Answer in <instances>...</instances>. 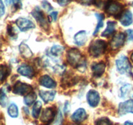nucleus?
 I'll return each instance as SVG.
<instances>
[{
  "label": "nucleus",
  "instance_id": "c85d7f7f",
  "mask_svg": "<svg viewBox=\"0 0 133 125\" xmlns=\"http://www.w3.org/2000/svg\"><path fill=\"white\" fill-rule=\"evenodd\" d=\"M108 1L109 0H95L94 4H95L97 7L99 8H105Z\"/></svg>",
  "mask_w": 133,
  "mask_h": 125
},
{
  "label": "nucleus",
  "instance_id": "bb28decb",
  "mask_svg": "<svg viewBox=\"0 0 133 125\" xmlns=\"http://www.w3.org/2000/svg\"><path fill=\"white\" fill-rule=\"evenodd\" d=\"M7 102H8V100H7V95L2 89H0V105L3 107H5Z\"/></svg>",
  "mask_w": 133,
  "mask_h": 125
},
{
  "label": "nucleus",
  "instance_id": "aec40b11",
  "mask_svg": "<svg viewBox=\"0 0 133 125\" xmlns=\"http://www.w3.org/2000/svg\"><path fill=\"white\" fill-rule=\"evenodd\" d=\"M117 23L116 22L113 21H108L107 22V27L105 30L102 33V37H108L110 36L111 35L114 33V32L116 30V26Z\"/></svg>",
  "mask_w": 133,
  "mask_h": 125
},
{
  "label": "nucleus",
  "instance_id": "c9c22d12",
  "mask_svg": "<svg viewBox=\"0 0 133 125\" xmlns=\"http://www.w3.org/2000/svg\"><path fill=\"white\" fill-rule=\"evenodd\" d=\"M127 33L128 35V40L130 41L133 40V29H128Z\"/></svg>",
  "mask_w": 133,
  "mask_h": 125
},
{
  "label": "nucleus",
  "instance_id": "1a4fd4ad",
  "mask_svg": "<svg viewBox=\"0 0 133 125\" xmlns=\"http://www.w3.org/2000/svg\"><path fill=\"white\" fill-rule=\"evenodd\" d=\"M16 24L21 31H26L35 27L34 23L25 18H19L16 20Z\"/></svg>",
  "mask_w": 133,
  "mask_h": 125
},
{
  "label": "nucleus",
  "instance_id": "b1692460",
  "mask_svg": "<svg viewBox=\"0 0 133 125\" xmlns=\"http://www.w3.org/2000/svg\"><path fill=\"white\" fill-rule=\"evenodd\" d=\"M42 108V103L40 101H37L34 103L33 110H32V115L33 118L37 119L40 115L41 110Z\"/></svg>",
  "mask_w": 133,
  "mask_h": 125
},
{
  "label": "nucleus",
  "instance_id": "423d86ee",
  "mask_svg": "<svg viewBox=\"0 0 133 125\" xmlns=\"http://www.w3.org/2000/svg\"><path fill=\"white\" fill-rule=\"evenodd\" d=\"M12 91L16 95H26L33 91V87L29 84L18 81L14 85Z\"/></svg>",
  "mask_w": 133,
  "mask_h": 125
},
{
  "label": "nucleus",
  "instance_id": "72a5a7b5",
  "mask_svg": "<svg viewBox=\"0 0 133 125\" xmlns=\"http://www.w3.org/2000/svg\"><path fill=\"white\" fill-rule=\"evenodd\" d=\"M5 12V5L2 0H0V17H2V16L4 15Z\"/></svg>",
  "mask_w": 133,
  "mask_h": 125
},
{
  "label": "nucleus",
  "instance_id": "f257e3e1",
  "mask_svg": "<svg viewBox=\"0 0 133 125\" xmlns=\"http://www.w3.org/2000/svg\"><path fill=\"white\" fill-rule=\"evenodd\" d=\"M66 60L70 65L81 72H84L86 68V62L77 48H72L68 51Z\"/></svg>",
  "mask_w": 133,
  "mask_h": 125
},
{
  "label": "nucleus",
  "instance_id": "9b49d317",
  "mask_svg": "<svg viewBox=\"0 0 133 125\" xmlns=\"http://www.w3.org/2000/svg\"><path fill=\"white\" fill-rule=\"evenodd\" d=\"M118 113L120 115H125L127 113H133V100H129L119 104Z\"/></svg>",
  "mask_w": 133,
  "mask_h": 125
},
{
  "label": "nucleus",
  "instance_id": "412c9836",
  "mask_svg": "<svg viewBox=\"0 0 133 125\" xmlns=\"http://www.w3.org/2000/svg\"><path fill=\"white\" fill-rule=\"evenodd\" d=\"M36 99V94H35V93L32 91L31 92V93H29V94L25 95L24 99V102L25 105L29 106H31L32 104H33L35 102Z\"/></svg>",
  "mask_w": 133,
  "mask_h": 125
},
{
  "label": "nucleus",
  "instance_id": "2f4dec72",
  "mask_svg": "<svg viewBox=\"0 0 133 125\" xmlns=\"http://www.w3.org/2000/svg\"><path fill=\"white\" fill-rule=\"evenodd\" d=\"M42 6H43V8H44V9L46 10L47 11H50L52 10V5H51L47 1H43V3H42Z\"/></svg>",
  "mask_w": 133,
  "mask_h": 125
},
{
  "label": "nucleus",
  "instance_id": "7c9ffc66",
  "mask_svg": "<svg viewBox=\"0 0 133 125\" xmlns=\"http://www.w3.org/2000/svg\"><path fill=\"white\" fill-rule=\"evenodd\" d=\"M7 2V3H12L15 7H18V8H20V6L21 5V3L20 2L21 0H6V2Z\"/></svg>",
  "mask_w": 133,
  "mask_h": 125
},
{
  "label": "nucleus",
  "instance_id": "ddd939ff",
  "mask_svg": "<svg viewBox=\"0 0 133 125\" xmlns=\"http://www.w3.org/2000/svg\"><path fill=\"white\" fill-rule=\"evenodd\" d=\"M39 84L48 89H54L57 84L56 82L48 75H43L39 78Z\"/></svg>",
  "mask_w": 133,
  "mask_h": 125
},
{
  "label": "nucleus",
  "instance_id": "6e6552de",
  "mask_svg": "<svg viewBox=\"0 0 133 125\" xmlns=\"http://www.w3.org/2000/svg\"><path fill=\"white\" fill-rule=\"evenodd\" d=\"M55 116H56L55 109L52 108H48L44 109L42 112L41 115V121L46 125H48L54 119Z\"/></svg>",
  "mask_w": 133,
  "mask_h": 125
},
{
  "label": "nucleus",
  "instance_id": "4468645a",
  "mask_svg": "<svg viewBox=\"0 0 133 125\" xmlns=\"http://www.w3.org/2000/svg\"><path fill=\"white\" fill-rule=\"evenodd\" d=\"M88 117L86 112L84 108H79L76 109L71 116V119L75 122H81L85 121Z\"/></svg>",
  "mask_w": 133,
  "mask_h": 125
},
{
  "label": "nucleus",
  "instance_id": "20e7f679",
  "mask_svg": "<svg viewBox=\"0 0 133 125\" xmlns=\"http://www.w3.org/2000/svg\"><path fill=\"white\" fill-rule=\"evenodd\" d=\"M116 64L117 71L120 74H124L126 73H130L132 67L127 57L124 55L119 57L116 60Z\"/></svg>",
  "mask_w": 133,
  "mask_h": 125
},
{
  "label": "nucleus",
  "instance_id": "c756f323",
  "mask_svg": "<svg viewBox=\"0 0 133 125\" xmlns=\"http://www.w3.org/2000/svg\"><path fill=\"white\" fill-rule=\"evenodd\" d=\"M95 125H111V122L108 119L102 118L97 121Z\"/></svg>",
  "mask_w": 133,
  "mask_h": 125
},
{
  "label": "nucleus",
  "instance_id": "0eeeda50",
  "mask_svg": "<svg viewBox=\"0 0 133 125\" xmlns=\"http://www.w3.org/2000/svg\"><path fill=\"white\" fill-rule=\"evenodd\" d=\"M125 38L126 36L123 33H119L116 34L110 42L111 48L113 50H116L122 47L125 43Z\"/></svg>",
  "mask_w": 133,
  "mask_h": 125
},
{
  "label": "nucleus",
  "instance_id": "58836bf2",
  "mask_svg": "<svg viewBox=\"0 0 133 125\" xmlns=\"http://www.w3.org/2000/svg\"><path fill=\"white\" fill-rule=\"evenodd\" d=\"M124 125H133V122H130V121H127L125 122Z\"/></svg>",
  "mask_w": 133,
  "mask_h": 125
},
{
  "label": "nucleus",
  "instance_id": "393cba45",
  "mask_svg": "<svg viewBox=\"0 0 133 125\" xmlns=\"http://www.w3.org/2000/svg\"><path fill=\"white\" fill-rule=\"evenodd\" d=\"M7 112H8L9 115L12 118H16L18 116V108L17 106L14 103L10 104Z\"/></svg>",
  "mask_w": 133,
  "mask_h": 125
},
{
  "label": "nucleus",
  "instance_id": "f03ea898",
  "mask_svg": "<svg viewBox=\"0 0 133 125\" xmlns=\"http://www.w3.org/2000/svg\"><path fill=\"white\" fill-rule=\"evenodd\" d=\"M107 43L103 40H96L91 43L89 48V53L94 58L100 57L105 52Z\"/></svg>",
  "mask_w": 133,
  "mask_h": 125
},
{
  "label": "nucleus",
  "instance_id": "6ab92c4d",
  "mask_svg": "<svg viewBox=\"0 0 133 125\" xmlns=\"http://www.w3.org/2000/svg\"><path fill=\"white\" fill-rule=\"evenodd\" d=\"M19 50H20V54L22 55L24 58L29 59L33 56V52L31 50L29 47L25 44L24 43H22L19 46Z\"/></svg>",
  "mask_w": 133,
  "mask_h": 125
},
{
  "label": "nucleus",
  "instance_id": "a878e982",
  "mask_svg": "<svg viewBox=\"0 0 133 125\" xmlns=\"http://www.w3.org/2000/svg\"><path fill=\"white\" fill-rule=\"evenodd\" d=\"M64 51V48L63 46L59 45H54L50 49V53L53 56L57 57L62 54Z\"/></svg>",
  "mask_w": 133,
  "mask_h": 125
},
{
  "label": "nucleus",
  "instance_id": "4c0bfd02",
  "mask_svg": "<svg viewBox=\"0 0 133 125\" xmlns=\"http://www.w3.org/2000/svg\"><path fill=\"white\" fill-rule=\"evenodd\" d=\"M57 14H58V12H56V11H54V12H52V13L50 14V17L52 18V20H53L54 21L56 22V20H57Z\"/></svg>",
  "mask_w": 133,
  "mask_h": 125
},
{
  "label": "nucleus",
  "instance_id": "5701e85b",
  "mask_svg": "<svg viewBox=\"0 0 133 125\" xmlns=\"http://www.w3.org/2000/svg\"><path fill=\"white\" fill-rule=\"evenodd\" d=\"M9 74V68L5 65H0V83L3 82Z\"/></svg>",
  "mask_w": 133,
  "mask_h": 125
},
{
  "label": "nucleus",
  "instance_id": "cd10ccee",
  "mask_svg": "<svg viewBox=\"0 0 133 125\" xmlns=\"http://www.w3.org/2000/svg\"><path fill=\"white\" fill-rule=\"evenodd\" d=\"M132 85H130V84H126L123 87H122L120 89V94H121L120 96L121 97H125L127 95V93L130 91Z\"/></svg>",
  "mask_w": 133,
  "mask_h": 125
},
{
  "label": "nucleus",
  "instance_id": "e433bc0d",
  "mask_svg": "<svg viewBox=\"0 0 133 125\" xmlns=\"http://www.w3.org/2000/svg\"><path fill=\"white\" fill-rule=\"evenodd\" d=\"M8 33L12 37L15 36V32H14V29L11 26L8 27Z\"/></svg>",
  "mask_w": 133,
  "mask_h": 125
},
{
  "label": "nucleus",
  "instance_id": "7ed1b4c3",
  "mask_svg": "<svg viewBox=\"0 0 133 125\" xmlns=\"http://www.w3.org/2000/svg\"><path fill=\"white\" fill-rule=\"evenodd\" d=\"M123 5L114 0H109L105 7V11L110 16H120L123 13Z\"/></svg>",
  "mask_w": 133,
  "mask_h": 125
},
{
  "label": "nucleus",
  "instance_id": "39448f33",
  "mask_svg": "<svg viewBox=\"0 0 133 125\" xmlns=\"http://www.w3.org/2000/svg\"><path fill=\"white\" fill-rule=\"evenodd\" d=\"M31 15L33 16V18L37 20L40 27H41L45 31L48 30V28H49L48 20H47L44 12L41 11L39 7H36L35 9L33 10L31 12Z\"/></svg>",
  "mask_w": 133,
  "mask_h": 125
},
{
  "label": "nucleus",
  "instance_id": "4be33fe9",
  "mask_svg": "<svg viewBox=\"0 0 133 125\" xmlns=\"http://www.w3.org/2000/svg\"><path fill=\"white\" fill-rule=\"evenodd\" d=\"M95 16L97 18V20H98V22H97V25L96 26L95 29V31L93 32V35H96L97 33L98 32V31L100 30V29H101L102 27L104 25V22H103V20L104 19V16L103 14H100V13H95Z\"/></svg>",
  "mask_w": 133,
  "mask_h": 125
},
{
  "label": "nucleus",
  "instance_id": "dca6fc26",
  "mask_svg": "<svg viewBox=\"0 0 133 125\" xmlns=\"http://www.w3.org/2000/svg\"><path fill=\"white\" fill-rule=\"evenodd\" d=\"M120 23L123 26L127 27L132 23V14L130 11H125L123 12L119 18Z\"/></svg>",
  "mask_w": 133,
  "mask_h": 125
},
{
  "label": "nucleus",
  "instance_id": "a211bd4d",
  "mask_svg": "<svg viewBox=\"0 0 133 125\" xmlns=\"http://www.w3.org/2000/svg\"><path fill=\"white\" fill-rule=\"evenodd\" d=\"M75 42L78 46H83L86 43L88 36L85 31H80L75 35Z\"/></svg>",
  "mask_w": 133,
  "mask_h": 125
},
{
  "label": "nucleus",
  "instance_id": "2eb2a0df",
  "mask_svg": "<svg viewBox=\"0 0 133 125\" xmlns=\"http://www.w3.org/2000/svg\"><path fill=\"white\" fill-rule=\"evenodd\" d=\"M106 65L104 63H96L93 64L91 67L92 72H93V76L95 77H101L104 74L105 71Z\"/></svg>",
  "mask_w": 133,
  "mask_h": 125
},
{
  "label": "nucleus",
  "instance_id": "f8f14e48",
  "mask_svg": "<svg viewBox=\"0 0 133 125\" xmlns=\"http://www.w3.org/2000/svg\"><path fill=\"white\" fill-rule=\"evenodd\" d=\"M17 72L22 76H25V77L32 78L35 76V72L33 68H32L31 66L28 65L23 64L18 67L17 70Z\"/></svg>",
  "mask_w": 133,
  "mask_h": 125
},
{
  "label": "nucleus",
  "instance_id": "9d476101",
  "mask_svg": "<svg viewBox=\"0 0 133 125\" xmlns=\"http://www.w3.org/2000/svg\"><path fill=\"white\" fill-rule=\"evenodd\" d=\"M87 101L90 106L93 108L97 106L100 102V95L98 91L94 89L89 91L87 94Z\"/></svg>",
  "mask_w": 133,
  "mask_h": 125
},
{
  "label": "nucleus",
  "instance_id": "f3484780",
  "mask_svg": "<svg viewBox=\"0 0 133 125\" xmlns=\"http://www.w3.org/2000/svg\"><path fill=\"white\" fill-rule=\"evenodd\" d=\"M56 95V92L55 91H39V96L44 102L47 103L52 101L54 99Z\"/></svg>",
  "mask_w": 133,
  "mask_h": 125
},
{
  "label": "nucleus",
  "instance_id": "ea45409f",
  "mask_svg": "<svg viewBox=\"0 0 133 125\" xmlns=\"http://www.w3.org/2000/svg\"><path fill=\"white\" fill-rule=\"evenodd\" d=\"M130 59H131L132 62L133 63V53H132V54H131V55H130Z\"/></svg>",
  "mask_w": 133,
  "mask_h": 125
},
{
  "label": "nucleus",
  "instance_id": "473e14b6",
  "mask_svg": "<svg viewBox=\"0 0 133 125\" xmlns=\"http://www.w3.org/2000/svg\"><path fill=\"white\" fill-rule=\"evenodd\" d=\"M72 0H56L57 3L60 6H66L71 2Z\"/></svg>",
  "mask_w": 133,
  "mask_h": 125
},
{
  "label": "nucleus",
  "instance_id": "f704fd0d",
  "mask_svg": "<svg viewBox=\"0 0 133 125\" xmlns=\"http://www.w3.org/2000/svg\"><path fill=\"white\" fill-rule=\"evenodd\" d=\"M95 0H80V3L84 5H91L94 3Z\"/></svg>",
  "mask_w": 133,
  "mask_h": 125
}]
</instances>
